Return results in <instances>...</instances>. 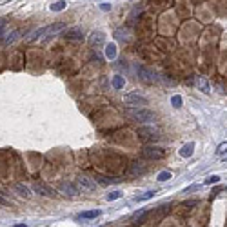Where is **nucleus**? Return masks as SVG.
Here are the masks:
<instances>
[{
  "label": "nucleus",
  "mask_w": 227,
  "mask_h": 227,
  "mask_svg": "<svg viewBox=\"0 0 227 227\" xmlns=\"http://www.w3.org/2000/svg\"><path fill=\"white\" fill-rule=\"evenodd\" d=\"M100 7H102L104 11H109V9H111V4H109V2H102V4H100Z\"/></svg>",
  "instance_id": "obj_28"
},
{
  "label": "nucleus",
  "mask_w": 227,
  "mask_h": 227,
  "mask_svg": "<svg viewBox=\"0 0 227 227\" xmlns=\"http://www.w3.org/2000/svg\"><path fill=\"white\" fill-rule=\"evenodd\" d=\"M35 191H36V193H40V195H44V196H53L51 189H49V187H46L44 184H38V182L35 184Z\"/></svg>",
  "instance_id": "obj_13"
},
{
  "label": "nucleus",
  "mask_w": 227,
  "mask_h": 227,
  "mask_svg": "<svg viewBox=\"0 0 227 227\" xmlns=\"http://www.w3.org/2000/svg\"><path fill=\"white\" fill-rule=\"evenodd\" d=\"M142 156L149 158V160H160V158H164V149H160V147H144Z\"/></svg>",
  "instance_id": "obj_4"
},
{
  "label": "nucleus",
  "mask_w": 227,
  "mask_h": 227,
  "mask_svg": "<svg viewBox=\"0 0 227 227\" xmlns=\"http://www.w3.org/2000/svg\"><path fill=\"white\" fill-rule=\"evenodd\" d=\"M20 36V31H13V35H9L7 38H6V44H11V42H15L17 38Z\"/></svg>",
  "instance_id": "obj_26"
},
{
  "label": "nucleus",
  "mask_w": 227,
  "mask_h": 227,
  "mask_svg": "<svg viewBox=\"0 0 227 227\" xmlns=\"http://www.w3.org/2000/svg\"><path fill=\"white\" fill-rule=\"evenodd\" d=\"M171 104H173L175 107H180V105H182V96H180V94H175V96L171 98Z\"/></svg>",
  "instance_id": "obj_25"
},
{
  "label": "nucleus",
  "mask_w": 227,
  "mask_h": 227,
  "mask_svg": "<svg viewBox=\"0 0 227 227\" xmlns=\"http://www.w3.org/2000/svg\"><path fill=\"white\" fill-rule=\"evenodd\" d=\"M44 33H47V29H46V27H40V29L33 31V35H29V36H27V40H36V38H40Z\"/></svg>",
  "instance_id": "obj_18"
},
{
  "label": "nucleus",
  "mask_w": 227,
  "mask_h": 227,
  "mask_svg": "<svg viewBox=\"0 0 227 227\" xmlns=\"http://www.w3.org/2000/svg\"><path fill=\"white\" fill-rule=\"evenodd\" d=\"M102 215V211L100 209H94V211H84L78 215V220H93V218H98Z\"/></svg>",
  "instance_id": "obj_8"
},
{
  "label": "nucleus",
  "mask_w": 227,
  "mask_h": 227,
  "mask_svg": "<svg viewBox=\"0 0 227 227\" xmlns=\"http://www.w3.org/2000/svg\"><path fill=\"white\" fill-rule=\"evenodd\" d=\"M124 85H125L124 76H114V78H113V87H114V89H122Z\"/></svg>",
  "instance_id": "obj_17"
},
{
  "label": "nucleus",
  "mask_w": 227,
  "mask_h": 227,
  "mask_svg": "<svg viewBox=\"0 0 227 227\" xmlns=\"http://www.w3.org/2000/svg\"><path fill=\"white\" fill-rule=\"evenodd\" d=\"M169 178H171V173H169V171H162L156 180H158V182H165V180H169Z\"/></svg>",
  "instance_id": "obj_24"
},
{
  "label": "nucleus",
  "mask_w": 227,
  "mask_h": 227,
  "mask_svg": "<svg viewBox=\"0 0 227 227\" xmlns=\"http://www.w3.org/2000/svg\"><path fill=\"white\" fill-rule=\"evenodd\" d=\"M65 6H67V4L60 0V2H55V4H51V9H53V11H62Z\"/></svg>",
  "instance_id": "obj_22"
},
{
  "label": "nucleus",
  "mask_w": 227,
  "mask_h": 227,
  "mask_svg": "<svg viewBox=\"0 0 227 227\" xmlns=\"http://www.w3.org/2000/svg\"><path fill=\"white\" fill-rule=\"evenodd\" d=\"M94 180H98L100 184H111L113 180H109V178H105V176H94Z\"/></svg>",
  "instance_id": "obj_27"
},
{
  "label": "nucleus",
  "mask_w": 227,
  "mask_h": 227,
  "mask_svg": "<svg viewBox=\"0 0 227 227\" xmlns=\"http://www.w3.org/2000/svg\"><path fill=\"white\" fill-rule=\"evenodd\" d=\"M118 198H122V191H113V193H109V195L105 196V200H118Z\"/></svg>",
  "instance_id": "obj_21"
},
{
  "label": "nucleus",
  "mask_w": 227,
  "mask_h": 227,
  "mask_svg": "<svg viewBox=\"0 0 227 227\" xmlns=\"http://www.w3.org/2000/svg\"><path fill=\"white\" fill-rule=\"evenodd\" d=\"M196 85H198L204 93H209V84H207V80L204 76H198V78H196Z\"/></svg>",
  "instance_id": "obj_16"
},
{
  "label": "nucleus",
  "mask_w": 227,
  "mask_h": 227,
  "mask_svg": "<svg viewBox=\"0 0 227 227\" xmlns=\"http://www.w3.org/2000/svg\"><path fill=\"white\" fill-rule=\"evenodd\" d=\"M76 184H78V187H82V191H87V193L96 191V182L91 180V178H87V176H78Z\"/></svg>",
  "instance_id": "obj_5"
},
{
  "label": "nucleus",
  "mask_w": 227,
  "mask_h": 227,
  "mask_svg": "<svg viewBox=\"0 0 227 227\" xmlns=\"http://www.w3.org/2000/svg\"><path fill=\"white\" fill-rule=\"evenodd\" d=\"M193 151H195V144H193V142H189V144L182 145V149H180V156L187 158V156L193 155Z\"/></svg>",
  "instance_id": "obj_11"
},
{
  "label": "nucleus",
  "mask_w": 227,
  "mask_h": 227,
  "mask_svg": "<svg viewBox=\"0 0 227 227\" xmlns=\"http://www.w3.org/2000/svg\"><path fill=\"white\" fill-rule=\"evenodd\" d=\"M156 195V191H147L144 195H136L134 196V202H145V200H149V198H153Z\"/></svg>",
  "instance_id": "obj_15"
},
{
  "label": "nucleus",
  "mask_w": 227,
  "mask_h": 227,
  "mask_svg": "<svg viewBox=\"0 0 227 227\" xmlns=\"http://www.w3.org/2000/svg\"><path fill=\"white\" fill-rule=\"evenodd\" d=\"M15 191H17V193H18L20 196H24V198H29V196H31V191H29V187L24 186V184H17V186H15Z\"/></svg>",
  "instance_id": "obj_12"
},
{
  "label": "nucleus",
  "mask_w": 227,
  "mask_h": 227,
  "mask_svg": "<svg viewBox=\"0 0 227 227\" xmlns=\"http://www.w3.org/2000/svg\"><path fill=\"white\" fill-rule=\"evenodd\" d=\"M131 173H133V175H138V173L142 175V173H145V167H144V165H140V162H134V164H133V171H131Z\"/></svg>",
  "instance_id": "obj_19"
},
{
  "label": "nucleus",
  "mask_w": 227,
  "mask_h": 227,
  "mask_svg": "<svg viewBox=\"0 0 227 227\" xmlns=\"http://www.w3.org/2000/svg\"><path fill=\"white\" fill-rule=\"evenodd\" d=\"M138 136H140V140H144V142H155V140L160 138V131H158L156 127L142 125V127L138 129Z\"/></svg>",
  "instance_id": "obj_2"
},
{
  "label": "nucleus",
  "mask_w": 227,
  "mask_h": 227,
  "mask_svg": "<svg viewBox=\"0 0 227 227\" xmlns=\"http://www.w3.org/2000/svg\"><path fill=\"white\" fill-rule=\"evenodd\" d=\"M13 227H27V225H26V224H15Z\"/></svg>",
  "instance_id": "obj_30"
},
{
  "label": "nucleus",
  "mask_w": 227,
  "mask_h": 227,
  "mask_svg": "<svg viewBox=\"0 0 227 227\" xmlns=\"http://www.w3.org/2000/svg\"><path fill=\"white\" fill-rule=\"evenodd\" d=\"M64 36H65L67 40H76V42H82L84 38H85L82 27H71V29H67V31L64 33Z\"/></svg>",
  "instance_id": "obj_7"
},
{
  "label": "nucleus",
  "mask_w": 227,
  "mask_h": 227,
  "mask_svg": "<svg viewBox=\"0 0 227 227\" xmlns=\"http://www.w3.org/2000/svg\"><path fill=\"white\" fill-rule=\"evenodd\" d=\"M4 27H6V18H0V35L4 33Z\"/></svg>",
  "instance_id": "obj_29"
},
{
  "label": "nucleus",
  "mask_w": 227,
  "mask_h": 227,
  "mask_svg": "<svg viewBox=\"0 0 227 227\" xmlns=\"http://www.w3.org/2000/svg\"><path fill=\"white\" fill-rule=\"evenodd\" d=\"M125 116L131 118L133 122H140V124L156 120V114L147 107H129V109H125Z\"/></svg>",
  "instance_id": "obj_1"
},
{
  "label": "nucleus",
  "mask_w": 227,
  "mask_h": 227,
  "mask_svg": "<svg viewBox=\"0 0 227 227\" xmlns=\"http://www.w3.org/2000/svg\"><path fill=\"white\" fill-rule=\"evenodd\" d=\"M218 182H220V176H218V175H213V176H209L204 184H205V186H211V184H218Z\"/></svg>",
  "instance_id": "obj_23"
},
{
  "label": "nucleus",
  "mask_w": 227,
  "mask_h": 227,
  "mask_svg": "<svg viewBox=\"0 0 227 227\" xmlns=\"http://www.w3.org/2000/svg\"><path fill=\"white\" fill-rule=\"evenodd\" d=\"M136 71H138V75H140V78H142V80H147V82H158V80H160V76H158L151 67L136 65Z\"/></svg>",
  "instance_id": "obj_3"
},
{
  "label": "nucleus",
  "mask_w": 227,
  "mask_h": 227,
  "mask_svg": "<svg viewBox=\"0 0 227 227\" xmlns=\"http://www.w3.org/2000/svg\"><path fill=\"white\" fill-rule=\"evenodd\" d=\"M58 189H60L62 193H65V195H71V196L78 195V191H76V187L73 186V184H67V182H62V184L58 186Z\"/></svg>",
  "instance_id": "obj_9"
},
{
  "label": "nucleus",
  "mask_w": 227,
  "mask_h": 227,
  "mask_svg": "<svg viewBox=\"0 0 227 227\" xmlns=\"http://www.w3.org/2000/svg\"><path fill=\"white\" fill-rule=\"evenodd\" d=\"M216 155H218V156H225V155H227V142H224V144H220V145H218Z\"/></svg>",
  "instance_id": "obj_20"
},
{
  "label": "nucleus",
  "mask_w": 227,
  "mask_h": 227,
  "mask_svg": "<svg viewBox=\"0 0 227 227\" xmlns=\"http://www.w3.org/2000/svg\"><path fill=\"white\" fill-rule=\"evenodd\" d=\"M124 102L127 104V105H147V98H144V96H140L138 93H129L124 96Z\"/></svg>",
  "instance_id": "obj_6"
},
{
  "label": "nucleus",
  "mask_w": 227,
  "mask_h": 227,
  "mask_svg": "<svg viewBox=\"0 0 227 227\" xmlns=\"http://www.w3.org/2000/svg\"><path fill=\"white\" fill-rule=\"evenodd\" d=\"M104 38H105V36H104V33L96 31V33H93V35L89 36V44H91L93 47H94V46H100V44L104 42Z\"/></svg>",
  "instance_id": "obj_10"
},
{
  "label": "nucleus",
  "mask_w": 227,
  "mask_h": 227,
  "mask_svg": "<svg viewBox=\"0 0 227 227\" xmlns=\"http://www.w3.org/2000/svg\"><path fill=\"white\" fill-rule=\"evenodd\" d=\"M105 56H107L109 60H113L114 56H116V46H114V44H107V46H105Z\"/></svg>",
  "instance_id": "obj_14"
},
{
  "label": "nucleus",
  "mask_w": 227,
  "mask_h": 227,
  "mask_svg": "<svg viewBox=\"0 0 227 227\" xmlns=\"http://www.w3.org/2000/svg\"><path fill=\"white\" fill-rule=\"evenodd\" d=\"M224 160H225V162H227V155H225V156H224Z\"/></svg>",
  "instance_id": "obj_31"
}]
</instances>
